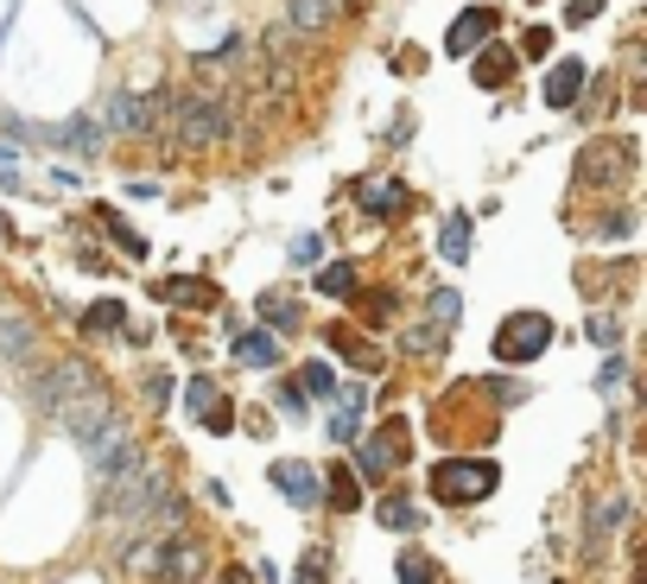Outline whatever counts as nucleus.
<instances>
[{
    "mask_svg": "<svg viewBox=\"0 0 647 584\" xmlns=\"http://www.w3.org/2000/svg\"><path fill=\"white\" fill-rule=\"evenodd\" d=\"M33 406L51 419V426L83 433V426H96V419L114 413V394L102 388V375L83 363V356H58V363L33 381Z\"/></svg>",
    "mask_w": 647,
    "mask_h": 584,
    "instance_id": "f257e3e1",
    "label": "nucleus"
},
{
    "mask_svg": "<svg viewBox=\"0 0 647 584\" xmlns=\"http://www.w3.org/2000/svg\"><path fill=\"white\" fill-rule=\"evenodd\" d=\"M166 496H172V483L152 471L146 458H134V464H121L114 476H102V521H127V527H141Z\"/></svg>",
    "mask_w": 647,
    "mask_h": 584,
    "instance_id": "f03ea898",
    "label": "nucleus"
},
{
    "mask_svg": "<svg viewBox=\"0 0 647 584\" xmlns=\"http://www.w3.org/2000/svg\"><path fill=\"white\" fill-rule=\"evenodd\" d=\"M166 127H172V141H179L184 153L222 146L229 134H235V102H229V96H204V89H197V96H179Z\"/></svg>",
    "mask_w": 647,
    "mask_h": 584,
    "instance_id": "7ed1b4c3",
    "label": "nucleus"
},
{
    "mask_svg": "<svg viewBox=\"0 0 647 584\" xmlns=\"http://www.w3.org/2000/svg\"><path fill=\"white\" fill-rule=\"evenodd\" d=\"M76 445H83V458H89V476H96V483L141 458V433L127 426V413H121V406H114L108 419H96V426H83V433H76Z\"/></svg>",
    "mask_w": 647,
    "mask_h": 584,
    "instance_id": "20e7f679",
    "label": "nucleus"
},
{
    "mask_svg": "<svg viewBox=\"0 0 647 584\" xmlns=\"http://www.w3.org/2000/svg\"><path fill=\"white\" fill-rule=\"evenodd\" d=\"M159 121H166V102H159V96H134V89H121V96L108 102V121H102V127L146 141V134H159Z\"/></svg>",
    "mask_w": 647,
    "mask_h": 584,
    "instance_id": "39448f33",
    "label": "nucleus"
},
{
    "mask_svg": "<svg viewBox=\"0 0 647 584\" xmlns=\"http://www.w3.org/2000/svg\"><path fill=\"white\" fill-rule=\"evenodd\" d=\"M431 489L444 502H483L496 489V464H438L431 471Z\"/></svg>",
    "mask_w": 647,
    "mask_h": 584,
    "instance_id": "423d86ee",
    "label": "nucleus"
},
{
    "mask_svg": "<svg viewBox=\"0 0 647 584\" xmlns=\"http://www.w3.org/2000/svg\"><path fill=\"white\" fill-rule=\"evenodd\" d=\"M204 565H210V552L197 534H166V547H159V584H184V579H204Z\"/></svg>",
    "mask_w": 647,
    "mask_h": 584,
    "instance_id": "0eeeda50",
    "label": "nucleus"
},
{
    "mask_svg": "<svg viewBox=\"0 0 647 584\" xmlns=\"http://www.w3.org/2000/svg\"><path fill=\"white\" fill-rule=\"evenodd\" d=\"M159 547H166L159 527H134V540L114 552V565H121L127 579H152V572H159Z\"/></svg>",
    "mask_w": 647,
    "mask_h": 584,
    "instance_id": "6e6552de",
    "label": "nucleus"
},
{
    "mask_svg": "<svg viewBox=\"0 0 647 584\" xmlns=\"http://www.w3.org/2000/svg\"><path fill=\"white\" fill-rule=\"evenodd\" d=\"M496 26H502V20H496L489 7H464V13H457V26L444 33V51H451V58H469V51L496 33Z\"/></svg>",
    "mask_w": 647,
    "mask_h": 584,
    "instance_id": "1a4fd4ad",
    "label": "nucleus"
},
{
    "mask_svg": "<svg viewBox=\"0 0 647 584\" xmlns=\"http://www.w3.org/2000/svg\"><path fill=\"white\" fill-rule=\"evenodd\" d=\"M318 483H324V476L312 471V464H273V489L286 496L292 509H318V502H324Z\"/></svg>",
    "mask_w": 647,
    "mask_h": 584,
    "instance_id": "9d476101",
    "label": "nucleus"
},
{
    "mask_svg": "<svg viewBox=\"0 0 647 584\" xmlns=\"http://www.w3.org/2000/svg\"><path fill=\"white\" fill-rule=\"evenodd\" d=\"M546 337H552V325H546V318H534V312H521V318H508V330H502V356L527 363V356H539V350H546Z\"/></svg>",
    "mask_w": 647,
    "mask_h": 584,
    "instance_id": "9b49d317",
    "label": "nucleus"
},
{
    "mask_svg": "<svg viewBox=\"0 0 647 584\" xmlns=\"http://www.w3.org/2000/svg\"><path fill=\"white\" fill-rule=\"evenodd\" d=\"M0 356L7 363H33L38 356V325L26 312H0Z\"/></svg>",
    "mask_w": 647,
    "mask_h": 584,
    "instance_id": "f8f14e48",
    "label": "nucleus"
},
{
    "mask_svg": "<svg viewBox=\"0 0 647 584\" xmlns=\"http://www.w3.org/2000/svg\"><path fill=\"white\" fill-rule=\"evenodd\" d=\"M577 96H584V64H577V58L552 64V71H546V109H572Z\"/></svg>",
    "mask_w": 647,
    "mask_h": 584,
    "instance_id": "ddd939ff",
    "label": "nucleus"
},
{
    "mask_svg": "<svg viewBox=\"0 0 647 584\" xmlns=\"http://www.w3.org/2000/svg\"><path fill=\"white\" fill-rule=\"evenodd\" d=\"M337 20V0H286V26L298 38H318Z\"/></svg>",
    "mask_w": 647,
    "mask_h": 584,
    "instance_id": "4468645a",
    "label": "nucleus"
},
{
    "mask_svg": "<svg viewBox=\"0 0 647 584\" xmlns=\"http://www.w3.org/2000/svg\"><path fill=\"white\" fill-rule=\"evenodd\" d=\"M229 356H235V363H248V368H273V363H280V343H273L267 330H242V337L229 343Z\"/></svg>",
    "mask_w": 647,
    "mask_h": 584,
    "instance_id": "2eb2a0df",
    "label": "nucleus"
},
{
    "mask_svg": "<svg viewBox=\"0 0 647 584\" xmlns=\"http://www.w3.org/2000/svg\"><path fill=\"white\" fill-rule=\"evenodd\" d=\"M51 141L64 146V153H96V146H102V121H83V114H76V121H64Z\"/></svg>",
    "mask_w": 647,
    "mask_h": 584,
    "instance_id": "dca6fc26",
    "label": "nucleus"
},
{
    "mask_svg": "<svg viewBox=\"0 0 647 584\" xmlns=\"http://www.w3.org/2000/svg\"><path fill=\"white\" fill-rule=\"evenodd\" d=\"M114 325H127V305H121V299H96V305L83 312V330H89V337H108Z\"/></svg>",
    "mask_w": 647,
    "mask_h": 584,
    "instance_id": "f3484780",
    "label": "nucleus"
},
{
    "mask_svg": "<svg viewBox=\"0 0 647 584\" xmlns=\"http://www.w3.org/2000/svg\"><path fill=\"white\" fill-rule=\"evenodd\" d=\"M330 438H337V445H356L362 438V394H350V401L330 413Z\"/></svg>",
    "mask_w": 647,
    "mask_h": 584,
    "instance_id": "a211bd4d",
    "label": "nucleus"
},
{
    "mask_svg": "<svg viewBox=\"0 0 647 584\" xmlns=\"http://www.w3.org/2000/svg\"><path fill=\"white\" fill-rule=\"evenodd\" d=\"M260 318L273 330H298V299H286V292H267L260 299Z\"/></svg>",
    "mask_w": 647,
    "mask_h": 584,
    "instance_id": "6ab92c4d",
    "label": "nucleus"
},
{
    "mask_svg": "<svg viewBox=\"0 0 647 584\" xmlns=\"http://www.w3.org/2000/svg\"><path fill=\"white\" fill-rule=\"evenodd\" d=\"M375 514H381V527H400V534H413V527H419V509H413L406 496H388Z\"/></svg>",
    "mask_w": 647,
    "mask_h": 584,
    "instance_id": "aec40b11",
    "label": "nucleus"
},
{
    "mask_svg": "<svg viewBox=\"0 0 647 584\" xmlns=\"http://www.w3.org/2000/svg\"><path fill=\"white\" fill-rule=\"evenodd\" d=\"M318 292H330V299H343V292H356V267L350 260H330L318 273Z\"/></svg>",
    "mask_w": 647,
    "mask_h": 584,
    "instance_id": "412c9836",
    "label": "nucleus"
},
{
    "mask_svg": "<svg viewBox=\"0 0 647 584\" xmlns=\"http://www.w3.org/2000/svg\"><path fill=\"white\" fill-rule=\"evenodd\" d=\"M508 71H514V58H508V51H489V58L476 64V83H483V89H502Z\"/></svg>",
    "mask_w": 647,
    "mask_h": 584,
    "instance_id": "4be33fe9",
    "label": "nucleus"
},
{
    "mask_svg": "<svg viewBox=\"0 0 647 584\" xmlns=\"http://www.w3.org/2000/svg\"><path fill=\"white\" fill-rule=\"evenodd\" d=\"M444 260H469V217L444 222Z\"/></svg>",
    "mask_w": 647,
    "mask_h": 584,
    "instance_id": "5701e85b",
    "label": "nucleus"
},
{
    "mask_svg": "<svg viewBox=\"0 0 647 584\" xmlns=\"http://www.w3.org/2000/svg\"><path fill=\"white\" fill-rule=\"evenodd\" d=\"M431 579H438V565L426 552H400V584H431Z\"/></svg>",
    "mask_w": 647,
    "mask_h": 584,
    "instance_id": "b1692460",
    "label": "nucleus"
},
{
    "mask_svg": "<svg viewBox=\"0 0 647 584\" xmlns=\"http://www.w3.org/2000/svg\"><path fill=\"white\" fill-rule=\"evenodd\" d=\"M298 381H305V394H318V401H324V394H337V375H330L324 363H312L305 375H298Z\"/></svg>",
    "mask_w": 647,
    "mask_h": 584,
    "instance_id": "393cba45",
    "label": "nucleus"
},
{
    "mask_svg": "<svg viewBox=\"0 0 647 584\" xmlns=\"http://www.w3.org/2000/svg\"><path fill=\"white\" fill-rule=\"evenodd\" d=\"M184 406H191V413H210V406H216V388L204 381V375H197V381L184 388Z\"/></svg>",
    "mask_w": 647,
    "mask_h": 584,
    "instance_id": "a878e982",
    "label": "nucleus"
},
{
    "mask_svg": "<svg viewBox=\"0 0 647 584\" xmlns=\"http://www.w3.org/2000/svg\"><path fill=\"white\" fill-rule=\"evenodd\" d=\"M584 337H590V343H603V350H615V318H597V312H590Z\"/></svg>",
    "mask_w": 647,
    "mask_h": 584,
    "instance_id": "bb28decb",
    "label": "nucleus"
},
{
    "mask_svg": "<svg viewBox=\"0 0 647 584\" xmlns=\"http://www.w3.org/2000/svg\"><path fill=\"white\" fill-rule=\"evenodd\" d=\"M362 204H368V210L381 217V210H394V204H400V191H388V184H375V191H362Z\"/></svg>",
    "mask_w": 647,
    "mask_h": 584,
    "instance_id": "cd10ccee",
    "label": "nucleus"
},
{
    "mask_svg": "<svg viewBox=\"0 0 647 584\" xmlns=\"http://www.w3.org/2000/svg\"><path fill=\"white\" fill-rule=\"evenodd\" d=\"M324 572H330V559H324V552H305V565H298V579H305V584H324Z\"/></svg>",
    "mask_w": 647,
    "mask_h": 584,
    "instance_id": "c85d7f7f",
    "label": "nucleus"
},
{
    "mask_svg": "<svg viewBox=\"0 0 647 584\" xmlns=\"http://www.w3.org/2000/svg\"><path fill=\"white\" fill-rule=\"evenodd\" d=\"M431 318H444V325H451V318H457V292H438V299H431Z\"/></svg>",
    "mask_w": 647,
    "mask_h": 584,
    "instance_id": "c756f323",
    "label": "nucleus"
},
{
    "mask_svg": "<svg viewBox=\"0 0 647 584\" xmlns=\"http://www.w3.org/2000/svg\"><path fill=\"white\" fill-rule=\"evenodd\" d=\"M546 45H552V33H546V26H534V33H527V45H521V51H527V58H546Z\"/></svg>",
    "mask_w": 647,
    "mask_h": 584,
    "instance_id": "7c9ffc66",
    "label": "nucleus"
},
{
    "mask_svg": "<svg viewBox=\"0 0 647 584\" xmlns=\"http://www.w3.org/2000/svg\"><path fill=\"white\" fill-rule=\"evenodd\" d=\"M273 401L286 406V413H298V406H305V388H280V394H273Z\"/></svg>",
    "mask_w": 647,
    "mask_h": 584,
    "instance_id": "2f4dec72",
    "label": "nucleus"
},
{
    "mask_svg": "<svg viewBox=\"0 0 647 584\" xmlns=\"http://www.w3.org/2000/svg\"><path fill=\"white\" fill-rule=\"evenodd\" d=\"M184 584H204V579H184Z\"/></svg>",
    "mask_w": 647,
    "mask_h": 584,
    "instance_id": "473e14b6",
    "label": "nucleus"
}]
</instances>
